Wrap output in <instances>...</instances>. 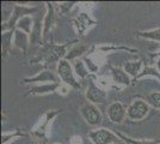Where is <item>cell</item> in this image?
I'll use <instances>...</instances> for the list:
<instances>
[{
	"instance_id": "cell-1",
	"label": "cell",
	"mask_w": 160,
	"mask_h": 144,
	"mask_svg": "<svg viewBox=\"0 0 160 144\" xmlns=\"http://www.w3.org/2000/svg\"><path fill=\"white\" fill-rule=\"evenodd\" d=\"M58 76L60 78L63 84H66L67 87L73 88L75 90L81 89V84L78 82L74 77V70L71 65V62L63 59L61 61L58 62Z\"/></svg>"
},
{
	"instance_id": "cell-2",
	"label": "cell",
	"mask_w": 160,
	"mask_h": 144,
	"mask_svg": "<svg viewBox=\"0 0 160 144\" xmlns=\"http://www.w3.org/2000/svg\"><path fill=\"white\" fill-rule=\"evenodd\" d=\"M38 12V7H28V6H20V5H14L13 13L11 16L10 21L5 22L4 25L1 27L2 33L8 31V30H16V25L20 18L25 17V16H30V14H37Z\"/></svg>"
},
{
	"instance_id": "cell-3",
	"label": "cell",
	"mask_w": 160,
	"mask_h": 144,
	"mask_svg": "<svg viewBox=\"0 0 160 144\" xmlns=\"http://www.w3.org/2000/svg\"><path fill=\"white\" fill-rule=\"evenodd\" d=\"M88 138L93 144H116L120 143V138L115 132L107 129H97L88 133Z\"/></svg>"
},
{
	"instance_id": "cell-4",
	"label": "cell",
	"mask_w": 160,
	"mask_h": 144,
	"mask_svg": "<svg viewBox=\"0 0 160 144\" xmlns=\"http://www.w3.org/2000/svg\"><path fill=\"white\" fill-rule=\"evenodd\" d=\"M149 112V104L143 100H135L127 108V117L130 120L140 121Z\"/></svg>"
},
{
	"instance_id": "cell-5",
	"label": "cell",
	"mask_w": 160,
	"mask_h": 144,
	"mask_svg": "<svg viewBox=\"0 0 160 144\" xmlns=\"http://www.w3.org/2000/svg\"><path fill=\"white\" fill-rule=\"evenodd\" d=\"M67 46H68V43L66 45H50V46H48L47 49L44 51V56H43V59H44V61L46 62H55V61H61V60H63L65 58H66L67 55Z\"/></svg>"
},
{
	"instance_id": "cell-6",
	"label": "cell",
	"mask_w": 160,
	"mask_h": 144,
	"mask_svg": "<svg viewBox=\"0 0 160 144\" xmlns=\"http://www.w3.org/2000/svg\"><path fill=\"white\" fill-rule=\"evenodd\" d=\"M85 96L88 100V102L92 103V104H104V103L107 102L108 99L107 93L103 89H100L99 87H97L93 81H91V82L88 83V87H87L86 89Z\"/></svg>"
},
{
	"instance_id": "cell-7",
	"label": "cell",
	"mask_w": 160,
	"mask_h": 144,
	"mask_svg": "<svg viewBox=\"0 0 160 144\" xmlns=\"http://www.w3.org/2000/svg\"><path fill=\"white\" fill-rule=\"evenodd\" d=\"M80 113L87 123L92 125V126H97L102 123V113L92 103L88 102L82 104L81 108H80Z\"/></svg>"
},
{
	"instance_id": "cell-8",
	"label": "cell",
	"mask_w": 160,
	"mask_h": 144,
	"mask_svg": "<svg viewBox=\"0 0 160 144\" xmlns=\"http://www.w3.org/2000/svg\"><path fill=\"white\" fill-rule=\"evenodd\" d=\"M108 117L115 124H121L127 117V110L121 102H112L108 107Z\"/></svg>"
},
{
	"instance_id": "cell-9",
	"label": "cell",
	"mask_w": 160,
	"mask_h": 144,
	"mask_svg": "<svg viewBox=\"0 0 160 144\" xmlns=\"http://www.w3.org/2000/svg\"><path fill=\"white\" fill-rule=\"evenodd\" d=\"M23 82L27 84H31V83H44L46 84V83H59L60 81L58 79V77L54 72L49 71V70H43L33 77L23 78Z\"/></svg>"
},
{
	"instance_id": "cell-10",
	"label": "cell",
	"mask_w": 160,
	"mask_h": 144,
	"mask_svg": "<svg viewBox=\"0 0 160 144\" xmlns=\"http://www.w3.org/2000/svg\"><path fill=\"white\" fill-rule=\"evenodd\" d=\"M61 87V83H46L42 85H36V87H31L30 90L28 91L27 95H46L49 93H54L56 90H59Z\"/></svg>"
},
{
	"instance_id": "cell-11",
	"label": "cell",
	"mask_w": 160,
	"mask_h": 144,
	"mask_svg": "<svg viewBox=\"0 0 160 144\" xmlns=\"http://www.w3.org/2000/svg\"><path fill=\"white\" fill-rule=\"evenodd\" d=\"M42 35H43V22H42V17L40 16V13H37V17L33 19V28L30 34V43L32 45L41 43Z\"/></svg>"
},
{
	"instance_id": "cell-12",
	"label": "cell",
	"mask_w": 160,
	"mask_h": 144,
	"mask_svg": "<svg viewBox=\"0 0 160 144\" xmlns=\"http://www.w3.org/2000/svg\"><path fill=\"white\" fill-rule=\"evenodd\" d=\"M29 43H30V36L22 31L19 29H16L14 30V36H13V46L16 48H18L20 51L25 52L29 47Z\"/></svg>"
},
{
	"instance_id": "cell-13",
	"label": "cell",
	"mask_w": 160,
	"mask_h": 144,
	"mask_svg": "<svg viewBox=\"0 0 160 144\" xmlns=\"http://www.w3.org/2000/svg\"><path fill=\"white\" fill-rule=\"evenodd\" d=\"M110 71H111V76H112L113 82H116L117 84L129 85L132 83L130 76L124 71V69H121V67H110Z\"/></svg>"
},
{
	"instance_id": "cell-14",
	"label": "cell",
	"mask_w": 160,
	"mask_h": 144,
	"mask_svg": "<svg viewBox=\"0 0 160 144\" xmlns=\"http://www.w3.org/2000/svg\"><path fill=\"white\" fill-rule=\"evenodd\" d=\"M14 36V30H8L1 34V51H2V58L6 59L10 49L12 47V37Z\"/></svg>"
},
{
	"instance_id": "cell-15",
	"label": "cell",
	"mask_w": 160,
	"mask_h": 144,
	"mask_svg": "<svg viewBox=\"0 0 160 144\" xmlns=\"http://www.w3.org/2000/svg\"><path fill=\"white\" fill-rule=\"evenodd\" d=\"M47 8H48L47 14H46L44 21H43V36H46V35L50 31V29H52V27H53V24H54V19H55L53 4L47 3Z\"/></svg>"
},
{
	"instance_id": "cell-16",
	"label": "cell",
	"mask_w": 160,
	"mask_h": 144,
	"mask_svg": "<svg viewBox=\"0 0 160 144\" xmlns=\"http://www.w3.org/2000/svg\"><path fill=\"white\" fill-rule=\"evenodd\" d=\"M74 23H77L75 25H77V28H78L79 33H84L90 25H93L94 21L93 19H91V17H90L87 13H80L79 16L75 18Z\"/></svg>"
},
{
	"instance_id": "cell-17",
	"label": "cell",
	"mask_w": 160,
	"mask_h": 144,
	"mask_svg": "<svg viewBox=\"0 0 160 144\" xmlns=\"http://www.w3.org/2000/svg\"><path fill=\"white\" fill-rule=\"evenodd\" d=\"M143 67V62L142 60H138V61H129L124 65V71L128 75L133 78H138V76L141 73V70Z\"/></svg>"
},
{
	"instance_id": "cell-18",
	"label": "cell",
	"mask_w": 160,
	"mask_h": 144,
	"mask_svg": "<svg viewBox=\"0 0 160 144\" xmlns=\"http://www.w3.org/2000/svg\"><path fill=\"white\" fill-rule=\"evenodd\" d=\"M33 28V18L31 16H25L23 18H20L17 25H16V29H19L22 31L27 33V34H31Z\"/></svg>"
},
{
	"instance_id": "cell-19",
	"label": "cell",
	"mask_w": 160,
	"mask_h": 144,
	"mask_svg": "<svg viewBox=\"0 0 160 144\" xmlns=\"http://www.w3.org/2000/svg\"><path fill=\"white\" fill-rule=\"evenodd\" d=\"M58 113H59V112H49V113H47V114L44 115L43 121H41V124H40V127L35 130V135H36L37 137H43V136H44L46 129H47V125L49 124V121L58 114Z\"/></svg>"
},
{
	"instance_id": "cell-20",
	"label": "cell",
	"mask_w": 160,
	"mask_h": 144,
	"mask_svg": "<svg viewBox=\"0 0 160 144\" xmlns=\"http://www.w3.org/2000/svg\"><path fill=\"white\" fill-rule=\"evenodd\" d=\"M73 70H74V72H75V75L78 76L79 78H81V79L86 78L87 75H88V70H87L86 64L84 62L82 59H81V60H79V59L74 60Z\"/></svg>"
},
{
	"instance_id": "cell-21",
	"label": "cell",
	"mask_w": 160,
	"mask_h": 144,
	"mask_svg": "<svg viewBox=\"0 0 160 144\" xmlns=\"http://www.w3.org/2000/svg\"><path fill=\"white\" fill-rule=\"evenodd\" d=\"M135 34L138 35V36H140V37H142V39H146V40L160 42V28L149 30V31H136Z\"/></svg>"
},
{
	"instance_id": "cell-22",
	"label": "cell",
	"mask_w": 160,
	"mask_h": 144,
	"mask_svg": "<svg viewBox=\"0 0 160 144\" xmlns=\"http://www.w3.org/2000/svg\"><path fill=\"white\" fill-rule=\"evenodd\" d=\"M116 135H117V137L120 138V139H123L126 143L128 144H160V141H146V139H133V138L130 137H127V136H124V135H122L120 132H115Z\"/></svg>"
},
{
	"instance_id": "cell-23",
	"label": "cell",
	"mask_w": 160,
	"mask_h": 144,
	"mask_svg": "<svg viewBox=\"0 0 160 144\" xmlns=\"http://www.w3.org/2000/svg\"><path fill=\"white\" fill-rule=\"evenodd\" d=\"M146 102L155 109H160V93H149L146 96Z\"/></svg>"
},
{
	"instance_id": "cell-24",
	"label": "cell",
	"mask_w": 160,
	"mask_h": 144,
	"mask_svg": "<svg viewBox=\"0 0 160 144\" xmlns=\"http://www.w3.org/2000/svg\"><path fill=\"white\" fill-rule=\"evenodd\" d=\"M85 49L86 48L84 47V46H80V47H74L73 49H71L66 55V60L68 61H71V60H77V59H79V56L82 55V53L85 52Z\"/></svg>"
},
{
	"instance_id": "cell-25",
	"label": "cell",
	"mask_w": 160,
	"mask_h": 144,
	"mask_svg": "<svg viewBox=\"0 0 160 144\" xmlns=\"http://www.w3.org/2000/svg\"><path fill=\"white\" fill-rule=\"evenodd\" d=\"M145 76H154V77H157L158 79H160V72L157 71V70L154 69V67H152V66H146L145 69L142 70V72H141L140 75L138 76L136 79H140V78L145 77Z\"/></svg>"
},
{
	"instance_id": "cell-26",
	"label": "cell",
	"mask_w": 160,
	"mask_h": 144,
	"mask_svg": "<svg viewBox=\"0 0 160 144\" xmlns=\"http://www.w3.org/2000/svg\"><path fill=\"white\" fill-rule=\"evenodd\" d=\"M82 60H84V62L86 64L87 69H88V71H97L98 70V66L97 65H94L93 61L90 59V58H87V56H84L82 58Z\"/></svg>"
},
{
	"instance_id": "cell-27",
	"label": "cell",
	"mask_w": 160,
	"mask_h": 144,
	"mask_svg": "<svg viewBox=\"0 0 160 144\" xmlns=\"http://www.w3.org/2000/svg\"><path fill=\"white\" fill-rule=\"evenodd\" d=\"M18 136H24L23 133H19V132H14V133H4L2 135V144H6L11 138L18 137Z\"/></svg>"
},
{
	"instance_id": "cell-28",
	"label": "cell",
	"mask_w": 160,
	"mask_h": 144,
	"mask_svg": "<svg viewBox=\"0 0 160 144\" xmlns=\"http://www.w3.org/2000/svg\"><path fill=\"white\" fill-rule=\"evenodd\" d=\"M157 66H158V69H159V71H160V59L157 61Z\"/></svg>"
},
{
	"instance_id": "cell-29",
	"label": "cell",
	"mask_w": 160,
	"mask_h": 144,
	"mask_svg": "<svg viewBox=\"0 0 160 144\" xmlns=\"http://www.w3.org/2000/svg\"><path fill=\"white\" fill-rule=\"evenodd\" d=\"M154 56H160V47H159V51H158V53H155Z\"/></svg>"
}]
</instances>
